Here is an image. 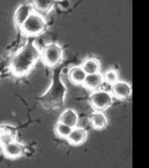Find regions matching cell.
Wrapping results in <instances>:
<instances>
[{"label":"cell","instance_id":"6da1fadb","mask_svg":"<svg viewBox=\"0 0 149 168\" xmlns=\"http://www.w3.org/2000/svg\"><path fill=\"white\" fill-rule=\"evenodd\" d=\"M41 51L33 42H27L13 53L6 67V73L15 80L27 76L40 60Z\"/></svg>","mask_w":149,"mask_h":168},{"label":"cell","instance_id":"7a4b0ae2","mask_svg":"<svg viewBox=\"0 0 149 168\" xmlns=\"http://www.w3.org/2000/svg\"><path fill=\"white\" fill-rule=\"evenodd\" d=\"M47 23L45 17L34 10L19 28L25 36L36 38L46 32Z\"/></svg>","mask_w":149,"mask_h":168},{"label":"cell","instance_id":"3957f363","mask_svg":"<svg viewBox=\"0 0 149 168\" xmlns=\"http://www.w3.org/2000/svg\"><path fill=\"white\" fill-rule=\"evenodd\" d=\"M63 59V49L56 42L47 45L41 51L40 60L45 66L49 68L57 67L62 63Z\"/></svg>","mask_w":149,"mask_h":168},{"label":"cell","instance_id":"277c9868","mask_svg":"<svg viewBox=\"0 0 149 168\" xmlns=\"http://www.w3.org/2000/svg\"><path fill=\"white\" fill-rule=\"evenodd\" d=\"M88 97L95 111H103L111 105L114 97L111 91L99 89L92 91Z\"/></svg>","mask_w":149,"mask_h":168},{"label":"cell","instance_id":"5b68a950","mask_svg":"<svg viewBox=\"0 0 149 168\" xmlns=\"http://www.w3.org/2000/svg\"><path fill=\"white\" fill-rule=\"evenodd\" d=\"M34 10L32 1L24 2L19 5L16 9L14 16L16 26L19 28Z\"/></svg>","mask_w":149,"mask_h":168},{"label":"cell","instance_id":"8992f818","mask_svg":"<svg viewBox=\"0 0 149 168\" xmlns=\"http://www.w3.org/2000/svg\"><path fill=\"white\" fill-rule=\"evenodd\" d=\"M111 86V92L113 97L120 100L127 99L131 95L132 87L126 82L119 80Z\"/></svg>","mask_w":149,"mask_h":168},{"label":"cell","instance_id":"52a82bcc","mask_svg":"<svg viewBox=\"0 0 149 168\" xmlns=\"http://www.w3.org/2000/svg\"><path fill=\"white\" fill-rule=\"evenodd\" d=\"M67 75L69 80L72 84L81 86L87 74L80 65H73L68 67Z\"/></svg>","mask_w":149,"mask_h":168},{"label":"cell","instance_id":"ba28073f","mask_svg":"<svg viewBox=\"0 0 149 168\" xmlns=\"http://www.w3.org/2000/svg\"><path fill=\"white\" fill-rule=\"evenodd\" d=\"M104 81L103 76L100 72L87 74L82 86L92 92L100 89Z\"/></svg>","mask_w":149,"mask_h":168},{"label":"cell","instance_id":"9c48e42d","mask_svg":"<svg viewBox=\"0 0 149 168\" xmlns=\"http://www.w3.org/2000/svg\"><path fill=\"white\" fill-rule=\"evenodd\" d=\"M87 137L86 130L76 127L72 129L66 140L71 145L77 146L83 144L86 141Z\"/></svg>","mask_w":149,"mask_h":168},{"label":"cell","instance_id":"30bf717a","mask_svg":"<svg viewBox=\"0 0 149 168\" xmlns=\"http://www.w3.org/2000/svg\"><path fill=\"white\" fill-rule=\"evenodd\" d=\"M90 126L95 130L101 131L107 126V118L103 111H95L89 115Z\"/></svg>","mask_w":149,"mask_h":168},{"label":"cell","instance_id":"8fae6325","mask_svg":"<svg viewBox=\"0 0 149 168\" xmlns=\"http://www.w3.org/2000/svg\"><path fill=\"white\" fill-rule=\"evenodd\" d=\"M79 117L78 113L75 110L68 108L61 113L58 121L73 128L77 126Z\"/></svg>","mask_w":149,"mask_h":168},{"label":"cell","instance_id":"7c38bea8","mask_svg":"<svg viewBox=\"0 0 149 168\" xmlns=\"http://www.w3.org/2000/svg\"><path fill=\"white\" fill-rule=\"evenodd\" d=\"M4 155L10 158L20 156L25 153L26 148L23 145L13 141L2 147Z\"/></svg>","mask_w":149,"mask_h":168},{"label":"cell","instance_id":"4fadbf2b","mask_svg":"<svg viewBox=\"0 0 149 168\" xmlns=\"http://www.w3.org/2000/svg\"><path fill=\"white\" fill-rule=\"evenodd\" d=\"M32 2L34 10L45 17L53 10L56 5L55 1L34 0Z\"/></svg>","mask_w":149,"mask_h":168},{"label":"cell","instance_id":"5bb4252c","mask_svg":"<svg viewBox=\"0 0 149 168\" xmlns=\"http://www.w3.org/2000/svg\"><path fill=\"white\" fill-rule=\"evenodd\" d=\"M16 129L11 126H0V146H4L14 141Z\"/></svg>","mask_w":149,"mask_h":168},{"label":"cell","instance_id":"9a60e30c","mask_svg":"<svg viewBox=\"0 0 149 168\" xmlns=\"http://www.w3.org/2000/svg\"><path fill=\"white\" fill-rule=\"evenodd\" d=\"M87 74L100 72V64L97 59L88 57L84 59L80 65Z\"/></svg>","mask_w":149,"mask_h":168},{"label":"cell","instance_id":"2e32d148","mask_svg":"<svg viewBox=\"0 0 149 168\" xmlns=\"http://www.w3.org/2000/svg\"><path fill=\"white\" fill-rule=\"evenodd\" d=\"M72 128L58 121L54 127V132L59 138L66 140L70 133Z\"/></svg>","mask_w":149,"mask_h":168},{"label":"cell","instance_id":"e0dca14e","mask_svg":"<svg viewBox=\"0 0 149 168\" xmlns=\"http://www.w3.org/2000/svg\"><path fill=\"white\" fill-rule=\"evenodd\" d=\"M103 76L104 81L111 85L119 80L118 72L114 69L107 70Z\"/></svg>","mask_w":149,"mask_h":168},{"label":"cell","instance_id":"ac0fdd59","mask_svg":"<svg viewBox=\"0 0 149 168\" xmlns=\"http://www.w3.org/2000/svg\"><path fill=\"white\" fill-rule=\"evenodd\" d=\"M89 126H90L89 116L79 117L76 127L86 130Z\"/></svg>","mask_w":149,"mask_h":168},{"label":"cell","instance_id":"d6986e66","mask_svg":"<svg viewBox=\"0 0 149 168\" xmlns=\"http://www.w3.org/2000/svg\"><path fill=\"white\" fill-rule=\"evenodd\" d=\"M2 74V72L0 70V81L1 80Z\"/></svg>","mask_w":149,"mask_h":168}]
</instances>
